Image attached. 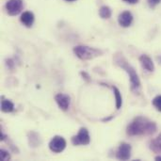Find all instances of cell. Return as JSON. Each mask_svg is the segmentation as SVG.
Returning <instances> with one entry per match:
<instances>
[{"mask_svg":"<svg viewBox=\"0 0 161 161\" xmlns=\"http://www.w3.org/2000/svg\"><path fill=\"white\" fill-rule=\"evenodd\" d=\"M157 131V125L144 117L135 118L126 128V133L130 137L150 136Z\"/></svg>","mask_w":161,"mask_h":161,"instance_id":"1","label":"cell"},{"mask_svg":"<svg viewBox=\"0 0 161 161\" xmlns=\"http://www.w3.org/2000/svg\"><path fill=\"white\" fill-rule=\"evenodd\" d=\"M115 63L119 65L121 68H123L129 75L130 78V86L131 91L135 93H139L141 91V80L139 78V75L136 72V70L127 62V60L121 55H117L115 57Z\"/></svg>","mask_w":161,"mask_h":161,"instance_id":"2","label":"cell"},{"mask_svg":"<svg viewBox=\"0 0 161 161\" xmlns=\"http://www.w3.org/2000/svg\"><path fill=\"white\" fill-rule=\"evenodd\" d=\"M74 53L78 58H80L82 60L92 59V58L102 55L101 50H99L97 48L91 47V46H87V45H77V46H75L74 48Z\"/></svg>","mask_w":161,"mask_h":161,"instance_id":"3","label":"cell"},{"mask_svg":"<svg viewBox=\"0 0 161 161\" xmlns=\"http://www.w3.org/2000/svg\"><path fill=\"white\" fill-rule=\"evenodd\" d=\"M91 142L90 134L87 128L81 127L78 134L72 138V143L74 145H88Z\"/></svg>","mask_w":161,"mask_h":161,"instance_id":"4","label":"cell"},{"mask_svg":"<svg viewBox=\"0 0 161 161\" xmlns=\"http://www.w3.org/2000/svg\"><path fill=\"white\" fill-rule=\"evenodd\" d=\"M24 7L23 0H8L6 4V9L8 15L15 16L19 14Z\"/></svg>","mask_w":161,"mask_h":161,"instance_id":"5","label":"cell"},{"mask_svg":"<svg viewBox=\"0 0 161 161\" xmlns=\"http://www.w3.org/2000/svg\"><path fill=\"white\" fill-rule=\"evenodd\" d=\"M66 147V141L60 136H55L49 142V148L54 153H61Z\"/></svg>","mask_w":161,"mask_h":161,"instance_id":"6","label":"cell"},{"mask_svg":"<svg viewBox=\"0 0 161 161\" xmlns=\"http://www.w3.org/2000/svg\"><path fill=\"white\" fill-rule=\"evenodd\" d=\"M131 145L126 143V142H123L120 144L118 151H117V158L120 160H128L131 157Z\"/></svg>","mask_w":161,"mask_h":161,"instance_id":"7","label":"cell"},{"mask_svg":"<svg viewBox=\"0 0 161 161\" xmlns=\"http://www.w3.org/2000/svg\"><path fill=\"white\" fill-rule=\"evenodd\" d=\"M55 100L60 109L66 111L70 106V97L63 93H58L55 96Z\"/></svg>","mask_w":161,"mask_h":161,"instance_id":"8","label":"cell"},{"mask_svg":"<svg viewBox=\"0 0 161 161\" xmlns=\"http://www.w3.org/2000/svg\"><path fill=\"white\" fill-rule=\"evenodd\" d=\"M118 22L123 27H128L133 22V15L130 11H124L118 17Z\"/></svg>","mask_w":161,"mask_h":161,"instance_id":"9","label":"cell"},{"mask_svg":"<svg viewBox=\"0 0 161 161\" xmlns=\"http://www.w3.org/2000/svg\"><path fill=\"white\" fill-rule=\"evenodd\" d=\"M140 61L142 66L147 70L148 72H154L155 71V65L154 62L152 60V58L150 57H148L147 55H142L140 57Z\"/></svg>","mask_w":161,"mask_h":161,"instance_id":"10","label":"cell"},{"mask_svg":"<svg viewBox=\"0 0 161 161\" xmlns=\"http://www.w3.org/2000/svg\"><path fill=\"white\" fill-rule=\"evenodd\" d=\"M34 14L31 12V11H25L24 13H22L21 15V22L24 25L27 26V27H30L32 26L33 23H34Z\"/></svg>","mask_w":161,"mask_h":161,"instance_id":"11","label":"cell"},{"mask_svg":"<svg viewBox=\"0 0 161 161\" xmlns=\"http://www.w3.org/2000/svg\"><path fill=\"white\" fill-rule=\"evenodd\" d=\"M150 149L154 153H158V154L161 153V134L151 142Z\"/></svg>","mask_w":161,"mask_h":161,"instance_id":"12","label":"cell"},{"mask_svg":"<svg viewBox=\"0 0 161 161\" xmlns=\"http://www.w3.org/2000/svg\"><path fill=\"white\" fill-rule=\"evenodd\" d=\"M1 110L3 112L8 113V112H12L14 110V105L11 101L8 100V99H3L1 102Z\"/></svg>","mask_w":161,"mask_h":161,"instance_id":"13","label":"cell"},{"mask_svg":"<svg viewBox=\"0 0 161 161\" xmlns=\"http://www.w3.org/2000/svg\"><path fill=\"white\" fill-rule=\"evenodd\" d=\"M111 14H112L111 8L109 7H108V6H102L99 8V15L103 19H108V18H110Z\"/></svg>","mask_w":161,"mask_h":161,"instance_id":"14","label":"cell"},{"mask_svg":"<svg viewBox=\"0 0 161 161\" xmlns=\"http://www.w3.org/2000/svg\"><path fill=\"white\" fill-rule=\"evenodd\" d=\"M113 92H114V96H115V100H116V108L117 109H120L122 108L123 105V98H122V94L120 92V91L118 90V88L113 87Z\"/></svg>","mask_w":161,"mask_h":161,"instance_id":"15","label":"cell"},{"mask_svg":"<svg viewBox=\"0 0 161 161\" xmlns=\"http://www.w3.org/2000/svg\"><path fill=\"white\" fill-rule=\"evenodd\" d=\"M153 106L161 112V95H158L157 97H155L153 99V102H152Z\"/></svg>","mask_w":161,"mask_h":161,"instance_id":"16","label":"cell"},{"mask_svg":"<svg viewBox=\"0 0 161 161\" xmlns=\"http://www.w3.org/2000/svg\"><path fill=\"white\" fill-rule=\"evenodd\" d=\"M0 158L3 161L8 160L10 158V155L8 154V152H7L5 150H1L0 151Z\"/></svg>","mask_w":161,"mask_h":161,"instance_id":"17","label":"cell"},{"mask_svg":"<svg viewBox=\"0 0 161 161\" xmlns=\"http://www.w3.org/2000/svg\"><path fill=\"white\" fill-rule=\"evenodd\" d=\"M148 1V4L151 8H155L157 5H158L160 3L161 0H147Z\"/></svg>","mask_w":161,"mask_h":161,"instance_id":"18","label":"cell"},{"mask_svg":"<svg viewBox=\"0 0 161 161\" xmlns=\"http://www.w3.org/2000/svg\"><path fill=\"white\" fill-rule=\"evenodd\" d=\"M80 74H81V75L83 76V78H85L87 81H90V80H91V78H90V75H88L86 72H81Z\"/></svg>","mask_w":161,"mask_h":161,"instance_id":"19","label":"cell"},{"mask_svg":"<svg viewBox=\"0 0 161 161\" xmlns=\"http://www.w3.org/2000/svg\"><path fill=\"white\" fill-rule=\"evenodd\" d=\"M123 1H125L126 3H129V4H136V3H138L139 0H123Z\"/></svg>","mask_w":161,"mask_h":161,"instance_id":"20","label":"cell"},{"mask_svg":"<svg viewBox=\"0 0 161 161\" xmlns=\"http://www.w3.org/2000/svg\"><path fill=\"white\" fill-rule=\"evenodd\" d=\"M156 159H157V160H161V157H157Z\"/></svg>","mask_w":161,"mask_h":161,"instance_id":"21","label":"cell"},{"mask_svg":"<svg viewBox=\"0 0 161 161\" xmlns=\"http://www.w3.org/2000/svg\"><path fill=\"white\" fill-rule=\"evenodd\" d=\"M65 1H67V2H74V1H76V0H65Z\"/></svg>","mask_w":161,"mask_h":161,"instance_id":"22","label":"cell"}]
</instances>
